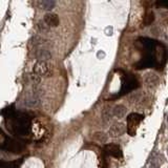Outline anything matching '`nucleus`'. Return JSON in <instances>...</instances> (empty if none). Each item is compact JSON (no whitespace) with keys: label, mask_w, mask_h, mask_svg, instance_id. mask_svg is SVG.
Masks as SVG:
<instances>
[{"label":"nucleus","mask_w":168,"mask_h":168,"mask_svg":"<svg viewBox=\"0 0 168 168\" xmlns=\"http://www.w3.org/2000/svg\"><path fill=\"white\" fill-rule=\"evenodd\" d=\"M31 78H32V81L34 82V84H38V83H40V81H41V77L34 73L31 75Z\"/></svg>","instance_id":"a211bd4d"},{"label":"nucleus","mask_w":168,"mask_h":168,"mask_svg":"<svg viewBox=\"0 0 168 168\" xmlns=\"http://www.w3.org/2000/svg\"><path fill=\"white\" fill-rule=\"evenodd\" d=\"M160 166H161V163L159 162V159L157 158V159H154L153 162H151L150 167H149V168H160Z\"/></svg>","instance_id":"6ab92c4d"},{"label":"nucleus","mask_w":168,"mask_h":168,"mask_svg":"<svg viewBox=\"0 0 168 168\" xmlns=\"http://www.w3.org/2000/svg\"><path fill=\"white\" fill-rule=\"evenodd\" d=\"M50 26L46 24V23L44 22V20H41V21H39V23H38V30L40 33H42V34H44V33H47V32L50 31Z\"/></svg>","instance_id":"2eb2a0df"},{"label":"nucleus","mask_w":168,"mask_h":168,"mask_svg":"<svg viewBox=\"0 0 168 168\" xmlns=\"http://www.w3.org/2000/svg\"><path fill=\"white\" fill-rule=\"evenodd\" d=\"M50 71V65L47 64V62H44V61H37L34 64L33 67V73L38 75V76L42 77V76H46Z\"/></svg>","instance_id":"39448f33"},{"label":"nucleus","mask_w":168,"mask_h":168,"mask_svg":"<svg viewBox=\"0 0 168 168\" xmlns=\"http://www.w3.org/2000/svg\"><path fill=\"white\" fill-rule=\"evenodd\" d=\"M36 58H37V61H44V62H47L49 60L52 59V54H50V50L42 49V50H37Z\"/></svg>","instance_id":"9d476101"},{"label":"nucleus","mask_w":168,"mask_h":168,"mask_svg":"<svg viewBox=\"0 0 168 168\" xmlns=\"http://www.w3.org/2000/svg\"><path fill=\"white\" fill-rule=\"evenodd\" d=\"M9 119L12 121L11 129L14 134L18 136H26L30 132L31 121L28 117L24 114H16L14 113Z\"/></svg>","instance_id":"f257e3e1"},{"label":"nucleus","mask_w":168,"mask_h":168,"mask_svg":"<svg viewBox=\"0 0 168 168\" xmlns=\"http://www.w3.org/2000/svg\"><path fill=\"white\" fill-rule=\"evenodd\" d=\"M126 114H127V108L124 105H122V104H118V105H116L113 108V114L114 118L122 119L126 116Z\"/></svg>","instance_id":"1a4fd4ad"},{"label":"nucleus","mask_w":168,"mask_h":168,"mask_svg":"<svg viewBox=\"0 0 168 168\" xmlns=\"http://www.w3.org/2000/svg\"><path fill=\"white\" fill-rule=\"evenodd\" d=\"M94 139L96 141H98V142H100V143H106V142H107V140H108V135H105L104 132L98 131L94 135Z\"/></svg>","instance_id":"ddd939ff"},{"label":"nucleus","mask_w":168,"mask_h":168,"mask_svg":"<svg viewBox=\"0 0 168 168\" xmlns=\"http://www.w3.org/2000/svg\"><path fill=\"white\" fill-rule=\"evenodd\" d=\"M125 131H126V126H125L124 123H121V122L114 123L108 129V137L110 138L121 137Z\"/></svg>","instance_id":"7ed1b4c3"},{"label":"nucleus","mask_w":168,"mask_h":168,"mask_svg":"<svg viewBox=\"0 0 168 168\" xmlns=\"http://www.w3.org/2000/svg\"><path fill=\"white\" fill-rule=\"evenodd\" d=\"M39 5L42 10L44 11H50L55 7L56 2L54 0H42V1L39 2Z\"/></svg>","instance_id":"9b49d317"},{"label":"nucleus","mask_w":168,"mask_h":168,"mask_svg":"<svg viewBox=\"0 0 168 168\" xmlns=\"http://www.w3.org/2000/svg\"><path fill=\"white\" fill-rule=\"evenodd\" d=\"M0 168H18L16 163H5V162H1L0 163Z\"/></svg>","instance_id":"f3484780"},{"label":"nucleus","mask_w":168,"mask_h":168,"mask_svg":"<svg viewBox=\"0 0 168 168\" xmlns=\"http://www.w3.org/2000/svg\"><path fill=\"white\" fill-rule=\"evenodd\" d=\"M104 149H105L106 153L111 157H114V158H121L122 157L121 148L118 145H116V144H106Z\"/></svg>","instance_id":"6e6552de"},{"label":"nucleus","mask_w":168,"mask_h":168,"mask_svg":"<svg viewBox=\"0 0 168 168\" xmlns=\"http://www.w3.org/2000/svg\"><path fill=\"white\" fill-rule=\"evenodd\" d=\"M1 148L3 149V150L9 151V153H19L23 150L24 145H23L21 142H19V141H16V140H13V139L6 138L4 142L2 143Z\"/></svg>","instance_id":"f03ea898"},{"label":"nucleus","mask_w":168,"mask_h":168,"mask_svg":"<svg viewBox=\"0 0 168 168\" xmlns=\"http://www.w3.org/2000/svg\"><path fill=\"white\" fill-rule=\"evenodd\" d=\"M167 121H168V117H167Z\"/></svg>","instance_id":"412c9836"},{"label":"nucleus","mask_w":168,"mask_h":168,"mask_svg":"<svg viewBox=\"0 0 168 168\" xmlns=\"http://www.w3.org/2000/svg\"><path fill=\"white\" fill-rule=\"evenodd\" d=\"M167 153H168V148H167Z\"/></svg>","instance_id":"4be33fe9"},{"label":"nucleus","mask_w":168,"mask_h":168,"mask_svg":"<svg viewBox=\"0 0 168 168\" xmlns=\"http://www.w3.org/2000/svg\"><path fill=\"white\" fill-rule=\"evenodd\" d=\"M154 20V15L153 12H148L147 14H146L145 18H144V24H145L146 26L147 25H150L151 23L153 22Z\"/></svg>","instance_id":"dca6fc26"},{"label":"nucleus","mask_w":168,"mask_h":168,"mask_svg":"<svg viewBox=\"0 0 168 168\" xmlns=\"http://www.w3.org/2000/svg\"><path fill=\"white\" fill-rule=\"evenodd\" d=\"M43 20L50 28H56V26H58L60 23V19H59V17H58V15L55 14V13H50V12L44 15Z\"/></svg>","instance_id":"0eeeda50"},{"label":"nucleus","mask_w":168,"mask_h":168,"mask_svg":"<svg viewBox=\"0 0 168 168\" xmlns=\"http://www.w3.org/2000/svg\"><path fill=\"white\" fill-rule=\"evenodd\" d=\"M158 5H162V6H165L168 9V0H164V1H158L157 2Z\"/></svg>","instance_id":"aec40b11"},{"label":"nucleus","mask_w":168,"mask_h":168,"mask_svg":"<svg viewBox=\"0 0 168 168\" xmlns=\"http://www.w3.org/2000/svg\"><path fill=\"white\" fill-rule=\"evenodd\" d=\"M144 81H145V85L148 87V88H156L157 86L160 83V78L157 74L154 73H148L145 75V78H144Z\"/></svg>","instance_id":"423d86ee"},{"label":"nucleus","mask_w":168,"mask_h":168,"mask_svg":"<svg viewBox=\"0 0 168 168\" xmlns=\"http://www.w3.org/2000/svg\"><path fill=\"white\" fill-rule=\"evenodd\" d=\"M113 109H104L103 110V114H102V118H103V122H109L111 120V117H113Z\"/></svg>","instance_id":"4468645a"},{"label":"nucleus","mask_w":168,"mask_h":168,"mask_svg":"<svg viewBox=\"0 0 168 168\" xmlns=\"http://www.w3.org/2000/svg\"><path fill=\"white\" fill-rule=\"evenodd\" d=\"M40 97L37 90H32V92L26 93L24 97V104L28 107H36L39 104Z\"/></svg>","instance_id":"20e7f679"},{"label":"nucleus","mask_w":168,"mask_h":168,"mask_svg":"<svg viewBox=\"0 0 168 168\" xmlns=\"http://www.w3.org/2000/svg\"><path fill=\"white\" fill-rule=\"evenodd\" d=\"M142 118H143V116H141V114H130V116L128 117V124H129V126H135L136 124H139L141 120H142Z\"/></svg>","instance_id":"f8f14e48"}]
</instances>
